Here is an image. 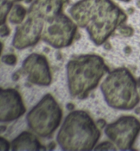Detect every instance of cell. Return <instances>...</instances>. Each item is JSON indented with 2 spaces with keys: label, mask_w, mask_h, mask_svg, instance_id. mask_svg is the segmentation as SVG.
<instances>
[{
  "label": "cell",
  "mask_w": 140,
  "mask_h": 151,
  "mask_svg": "<svg viewBox=\"0 0 140 151\" xmlns=\"http://www.w3.org/2000/svg\"><path fill=\"white\" fill-rule=\"evenodd\" d=\"M11 1L13 2H18V1H22V0H11Z\"/></svg>",
  "instance_id": "7402d4cb"
},
{
  "label": "cell",
  "mask_w": 140,
  "mask_h": 151,
  "mask_svg": "<svg viewBox=\"0 0 140 151\" xmlns=\"http://www.w3.org/2000/svg\"><path fill=\"white\" fill-rule=\"evenodd\" d=\"M9 149V144L7 140L1 137L0 138V150L1 151H8Z\"/></svg>",
  "instance_id": "e0dca14e"
},
{
  "label": "cell",
  "mask_w": 140,
  "mask_h": 151,
  "mask_svg": "<svg viewBox=\"0 0 140 151\" xmlns=\"http://www.w3.org/2000/svg\"><path fill=\"white\" fill-rule=\"evenodd\" d=\"M0 121L8 122L23 116L25 107L19 92L14 89H1Z\"/></svg>",
  "instance_id": "30bf717a"
},
{
  "label": "cell",
  "mask_w": 140,
  "mask_h": 151,
  "mask_svg": "<svg viewBox=\"0 0 140 151\" xmlns=\"http://www.w3.org/2000/svg\"><path fill=\"white\" fill-rule=\"evenodd\" d=\"M45 22L28 14L26 20L17 27L13 40L15 48L22 49L36 45L42 36Z\"/></svg>",
  "instance_id": "ba28073f"
},
{
  "label": "cell",
  "mask_w": 140,
  "mask_h": 151,
  "mask_svg": "<svg viewBox=\"0 0 140 151\" xmlns=\"http://www.w3.org/2000/svg\"><path fill=\"white\" fill-rule=\"evenodd\" d=\"M65 2V0H34L28 14L47 22L62 13Z\"/></svg>",
  "instance_id": "8fae6325"
},
{
  "label": "cell",
  "mask_w": 140,
  "mask_h": 151,
  "mask_svg": "<svg viewBox=\"0 0 140 151\" xmlns=\"http://www.w3.org/2000/svg\"><path fill=\"white\" fill-rule=\"evenodd\" d=\"M121 34L126 36H130L132 35L133 32V29L129 27H122L121 29Z\"/></svg>",
  "instance_id": "ac0fdd59"
},
{
  "label": "cell",
  "mask_w": 140,
  "mask_h": 151,
  "mask_svg": "<svg viewBox=\"0 0 140 151\" xmlns=\"http://www.w3.org/2000/svg\"><path fill=\"white\" fill-rule=\"evenodd\" d=\"M96 151H113L116 150L115 146L113 144L111 143L110 142H104L101 144H99L96 147L95 150Z\"/></svg>",
  "instance_id": "9a60e30c"
},
{
  "label": "cell",
  "mask_w": 140,
  "mask_h": 151,
  "mask_svg": "<svg viewBox=\"0 0 140 151\" xmlns=\"http://www.w3.org/2000/svg\"><path fill=\"white\" fill-rule=\"evenodd\" d=\"M77 24L67 15L61 13L45 22L42 32L43 41L55 48L68 47L73 41Z\"/></svg>",
  "instance_id": "8992f818"
},
{
  "label": "cell",
  "mask_w": 140,
  "mask_h": 151,
  "mask_svg": "<svg viewBox=\"0 0 140 151\" xmlns=\"http://www.w3.org/2000/svg\"><path fill=\"white\" fill-rule=\"evenodd\" d=\"M137 88L139 89V91L140 93V79L139 81V82H138V84H137Z\"/></svg>",
  "instance_id": "ffe728a7"
},
{
  "label": "cell",
  "mask_w": 140,
  "mask_h": 151,
  "mask_svg": "<svg viewBox=\"0 0 140 151\" xmlns=\"http://www.w3.org/2000/svg\"><path fill=\"white\" fill-rule=\"evenodd\" d=\"M100 137V132L90 116L83 111H75L65 118L57 136L65 151H90Z\"/></svg>",
  "instance_id": "7a4b0ae2"
},
{
  "label": "cell",
  "mask_w": 140,
  "mask_h": 151,
  "mask_svg": "<svg viewBox=\"0 0 140 151\" xmlns=\"http://www.w3.org/2000/svg\"><path fill=\"white\" fill-rule=\"evenodd\" d=\"M62 111L55 99L46 95L27 115V122L31 129L39 136L51 135L60 124Z\"/></svg>",
  "instance_id": "5b68a950"
},
{
  "label": "cell",
  "mask_w": 140,
  "mask_h": 151,
  "mask_svg": "<svg viewBox=\"0 0 140 151\" xmlns=\"http://www.w3.org/2000/svg\"><path fill=\"white\" fill-rule=\"evenodd\" d=\"M27 15V10L20 4H15L11 8L9 15V20L14 24H20L23 23Z\"/></svg>",
  "instance_id": "4fadbf2b"
},
{
  "label": "cell",
  "mask_w": 140,
  "mask_h": 151,
  "mask_svg": "<svg viewBox=\"0 0 140 151\" xmlns=\"http://www.w3.org/2000/svg\"><path fill=\"white\" fill-rule=\"evenodd\" d=\"M13 151H41L46 150L36 136L31 132H24L12 141Z\"/></svg>",
  "instance_id": "7c38bea8"
},
{
  "label": "cell",
  "mask_w": 140,
  "mask_h": 151,
  "mask_svg": "<svg viewBox=\"0 0 140 151\" xmlns=\"http://www.w3.org/2000/svg\"><path fill=\"white\" fill-rule=\"evenodd\" d=\"M140 130V123L136 118L125 116L108 125L105 132L118 147L125 150L132 146Z\"/></svg>",
  "instance_id": "52a82bcc"
},
{
  "label": "cell",
  "mask_w": 140,
  "mask_h": 151,
  "mask_svg": "<svg viewBox=\"0 0 140 151\" xmlns=\"http://www.w3.org/2000/svg\"><path fill=\"white\" fill-rule=\"evenodd\" d=\"M23 71L31 83L48 86L52 82V75L46 57L33 53L23 62Z\"/></svg>",
  "instance_id": "9c48e42d"
},
{
  "label": "cell",
  "mask_w": 140,
  "mask_h": 151,
  "mask_svg": "<svg viewBox=\"0 0 140 151\" xmlns=\"http://www.w3.org/2000/svg\"><path fill=\"white\" fill-rule=\"evenodd\" d=\"M69 13L77 25L86 28L96 45H102L127 19L125 13L111 0H80Z\"/></svg>",
  "instance_id": "6da1fadb"
},
{
  "label": "cell",
  "mask_w": 140,
  "mask_h": 151,
  "mask_svg": "<svg viewBox=\"0 0 140 151\" xmlns=\"http://www.w3.org/2000/svg\"><path fill=\"white\" fill-rule=\"evenodd\" d=\"M119 1H121L123 2H129L130 0H119Z\"/></svg>",
  "instance_id": "44dd1931"
},
{
  "label": "cell",
  "mask_w": 140,
  "mask_h": 151,
  "mask_svg": "<svg viewBox=\"0 0 140 151\" xmlns=\"http://www.w3.org/2000/svg\"><path fill=\"white\" fill-rule=\"evenodd\" d=\"M101 89L106 102L114 109H132L139 101L136 82L124 68L111 72L101 84Z\"/></svg>",
  "instance_id": "277c9868"
},
{
  "label": "cell",
  "mask_w": 140,
  "mask_h": 151,
  "mask_svg": "<svg viewBox=\"0 0 140 151\" xmlns=\"http://www.w3.org/2000/svg\"><path fill=\"white\" fill-rule=\"evenodd\" d=\"M2 61L6 64L12 65L15 64L16 63L17 58L13 54L6 55L2 57Z\"/></svg>",
  "instance_id": "2e32d148"
},
{
  "label": "cell",
  "mask_w": 140,
  "mask_h": 151,
  "mask_svg": "<svg viewBox=\"0 0 140 151\" xmlns=\"http://www.w3.org/2000/svg\"><path fill=\"white\" fill-rule=\"evenodd\" d=\"M9 34V30L7 25H1V35L2 37L7 36Z\"/></svg>",
  "instance_id": "d6986e66"
},
{
  "label": "cell",
  "mask_w": 140,
  "mask_h": 151,
  "mask_svg": "<svg viewBox=\"0 0 140 151\" xmlns=\"http://www.w3.org/2000/svg\"><path fill=\"white\" fill-rule=\"evenodd\" d=\"M107 68L102 58L96 55H84L68 62L67 73L71 95L84 99L97 87Z\"/></svg>",
  "instance_id": "3957f363"
},
{
  "label": "cell",
  "mask_w": 140,
  "mask_h": 151,
  "mask_svg": "<svg viewBox=\"0 0 140 151\" xmlns=\"http://www.w3.org/2000/svg\"><path fill=\"white\" fill-rule=\"evenodd\" d=\"M13 2L11 0H1V24L6 22L7 17L12 8Z\"/></svg>",
  "instance_id": "5bb4252c"
}]
</instances>
